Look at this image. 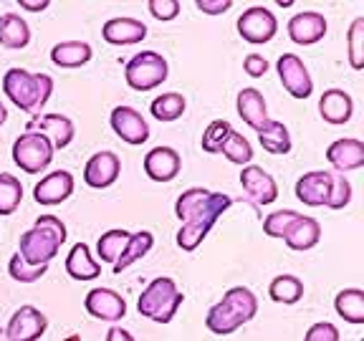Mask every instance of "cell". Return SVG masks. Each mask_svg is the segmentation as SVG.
Listing matches in <instances>:
<instances>
[{
    "label": "cell",
    "instance_id": "20",
    "mask_svg": "<svg viewBox=\"0 0 364 341\" xmlns=\"http://www.w3.org/2000/svg\"><path fill=\"white\" fill-rule=\"evenodd\" d=\"M326 159L339 175L364 167V142L362 139H336L326 147Z\"/></svg>",
    "mask_w": 364,
    "mask_h": 341
},
{
    "label": "cell",
    "instance_id": "5",
    "mask_svg": "<svg viewBox=\"0 0 364 341\" xmlns=\"http://www.w3.org/2000/svg\"><path fill=\"white\" fill-rule=\"evenodd\" d=\"M182 301H185V296L180 293L175 281L167 278V276H159L142 291L139 301H136V311L144 318L157 321V324H170L177 308L182 306Z\"/></svg>",
    "mask_w": 364,
    "mask_h": 341
},
{
    "label": "cell",
    "instance_id": "9",
    "mask_svg": "<svg viewBox=\"0 0 364 341\" xmlns=\"http://www.w3.org/2000/svg\"><path fill=\"white\" fill-rule=\"evenodd\" d=\"M276 71H279V79L284 84V89L289 91L294 99H309L314 91V81L309 76V68L304 66V61L294 53H284V56L276 61Z\"/></svg>",
    "mask_w": 364,
    "mask_h": 341
},
{
    "label": "cell",
    "instance_id": "10",
    "mask_svg": "<svg viewBox=\"0 0 364 341\" xmlns=\"http://www.w3.org/2000/svg\"><path fill=\"white\" fill-rule=\"evenodd\" d=\"M26 131H36V134H43L48 142H51L53 152L56 149H66L68 144L74 142V121L63 117V114H41L26 124Z\"/></svg>",
    "mask_w": 364,
    "mask_h": 341
},
{
    "label": "cell",
    "instance_id": "22",
    "mask_svg": "<svg viewBox=\"0 0 364 341\" xmlns=\"http://www.w3.org/2000/svg\"><path fill=\"white\" fill-rule=\"evenodd\" d=\"M318 114L329 124H347L354 114V99L344 89H326L318 99Z\"/></svg>",
    "mask_w": 364,
    "mask_h": 341
},
{
    "label": "cell",
    "instance_id": "43",
    "mask_svg": "<svg viewBox=\"0 0 364 341\" xmlns=\"http://www.w3.org/2000/svg\"><path fill=\"white\" fill-rule=\"evenodd\" d=\"M268 68H271V63H268L263 56H258V53H248V56L243 58V71L248 76H253V79H261V76H266Z\"/></svg>",
    "mask_w": 364,
    "mask_h": 341
},
{
    "label": "cell",
    "instance_id": "47",
    "mask_svg": "<svg viewBox=\"0 0 364 341\" xmlns=\"http://www.w3.org/2000/svg\"><path fill=\"white\" fill-rule=\"evenodd\" d=\"M6 119H8V112L3 107V102H0V124H6Z\"/></svg>",
    "mask_w": 364,
    "mask_h": 341
},
{
    "label": "cell",
    "instance_id": "12",
    "mask_svg": "<svg viewBox=\"0 0 364 341\" xmlns=\"http://www.w3.org/2000/svg\"><path fill=\"white\" fill-rule=\"evenodd\" d=\"M48 329V318L36 306H21L6 326L8 341H38Z\"/></svg>",
    "mask_w": 364,
    "mask_h": 341
},
{
    "label": "cell",
    "instance_id": "1",
    "mask_svg": "<svg viewBox=\"0 0 364 341\" xmlns=\"http://www.w3.org/2000/svg\"><path fill=\"white\" fill-rule=\"evenodd\" d=\"M258 313V298L256 293L245 286H233L228 288L225 296L215 306H210L208 316H205V326L218 336H228L238 331L243 324H248L250 318H256Z\"/></svg>",
    "mask_w": 364,
    "mask_h": 341
},
{
    "label": "cell",
    "instance_id": "3",
    "mask_svg": "<svg viewBox=\"0 0 364 341\" xmlns=\"http://www.w3.org/2000/svg\"><path fill=\"white\" fill-rule=\"evenodd\" d=\"M233 205V197L225 193H208L193 210H188V215L182 217V225L177 230V245L185 253H193L213 230V225L218 222V217Z\"/></svg>",
    "mask_w": 364,
    "mask_h": 341
},
{
    "label": "cell",
    "instance_id": "31",
    "mask_svg": "<svg viewBox=\"0 0 364 341\" xmlns=\"http://www.w3.org/2000/svg\"><path fill=\"white\" fill-rule=\"evenodd\" d=\"M154 245V235L149 233V230H139V233H132L129 243H127L124 253H122V258L117 263H114V273L119 276L122 271H127V268L132 266V263H136L139 258H144L152 250Z\"/></svg>",
    "mask_w": 364,
    "mask_h": 341
},
{
    "label": "cell",
    "instance_id": "21",
    "mask_svg": "<svg viewBox=\"0 0 364 341\" xmlns=\"http://www.w3.org/2000/svg\"><path fill=\"white\" fill-rule=\"evenodd\" d=\"M102 38L112 45H134L147 38V26L136 18H109L102 28Z\"/></svg>",
    "mask_w": 364,
    "mask_h": 341
},
{
    "label": "cell",
    "instance_id": "24",
    "mask_svg": "<svg viewBox=\"0 0 364 341\" xmlns=\"http://www.w3.org/2000/svg\"><path fill=\"white\" fill-rule=\"evenodd\" d=\"M66 273L74 281H94L102 276V263L91 256V248L86 243H76L68 250Z\"/></svg>",
    "mask_w": 364,
    "mask_h": 341
},
{
    "label": "cell",
    "instance_id": "7",
    "mask_svg": "<svg viewBox=\"0 0 364 341\" xmlns=\"http://www.w3.org/2000/svg\"><path fill=\"white\" fill-rule=\"evenodd\" d=\"M53 147L43 134L36 131H23L13 142V162L28 175H41L46 167L51 165Z\"/></svg>",
    "mask_w": 364,
    "mask_h": 341
},
{
    "label": "cell",
    "instance_id": "36",
    "mask_svg": "<svg viewBox=\"0 0 364 341\" xmlns=\"http://www.w3.org/2000/svg\"><path fill=\"white\" fill-rule=\"evenodd\" d=\"M233 134V126H230V121H225V119H215V121H210L208 124V129H205V134H203V149L208 154H220V149H223V144L228 142V136Z\"/></svg>",
    "mask_w": 364,
    "mask_h": 341
},
{
    "label": "cell",
    "instance_id": "23",
    "mask_svg": "<svg viewBox=\"0 0 364 341\" xmlns=\"http://www.w3.org/2000/svg\"><path fill=\"white\" fill-rule=\"evenodd\" d=\"M235 109H238V117L250 126V129H261L268 121V109L266 99L258 89L248 86V89H240L238 99H235Z\"/></svg>",
    "mask_w": 364,
    "mask_h": 341
},
{
    "label": "cell",
    "instance_id": "17",
    "mask_svg": "<svg viewBox=\"0 0 364 341\" xmlns=\"http://www.w3.org/2000/svg\"><path fill=\"white\" fill-rule=\"evenodd\" d=\"M74 193V175L68 170H56L46 175L33 188V197L38 205H61Z\"/></svg>",
    "mask_w": 364,
    "mask_h": 341
},
{
    "label": "cell",
    "instance_id": "29",
    "mask_svg": "<svg viewBox=\"0 0 364 341\" xmlns=\"http://www.w3.org/2000/svg\"><path fill=\"white\" fill-rule=\"evenodd\" d=\"M334 308L349 324H364V291L362 288H344L336 293Z\"/></svg>",
    "mask_w": 364,
    "mask_h": 341
},
{
    "label": "cell",
    "instance_id": "46",
    "mask_svg": "<svg viewBox=\"0 0 364 341\" xmlns=\"http://www.w3.org/2000/svg\"><path fill=\"white\" fill-rule=\"evenodd\" d=\"M51 6L48 0H41V3H31V0H21V8L23 11H31V13H41V11H46V8Z\"/></svg>",
    "mask_w": 364,
    "mask_h": 341
},
{
    "label": "cell",
    "instance_id": "39",
    "mask_svg": "<svg viewBox=\"0 0 364 341\" xmlns=\"http://www.w3.org/2000/svg\"><path fill=\"white\" fill-rule=\"evenodd\" d=\"M46 271H48V266H28L18 253H13L11 263H8V273H11V278H16L18 283H33L41 276H46Z\"/></svg>",
    "mask_w": 364,
    "mask_h": 341
},
{
    "label": "cell",
    "instance_id": "25",
    "mask_svg": "<svg viewBox=\"0 0 364 341\" xmlns=\"http://www.w3.org/2000/svg\"><path fill=\"white\" fill-rule=\"evenodd\" d=\"M318 240H321V225H318V220L306 215H299V220L284 235V243L291 250H311L318 245Z\"/></svg>",
    "mask_w": 364,
    "mask_h": 341
},
{
    "label": "cell",
    "instance_id": "33",
    "mask_svg": "<svg viewBox=\"0 0 364 341\" xmlns=\"http://www.w3.org/2000/svg\"><path fill=\"white\" fill-rule=\"evenodd\" d=\"M132 233H127V230H107V233L102 235V238L97 240V256L102 258V263H117L122 258V253H124L127 243H129Z\"/></svg>",
    "mask_w": 364,
    "mask_h": 341
},
{
    "label": "cell",
    "instance_id": "41",
    "mask_svg": "<svg viewBox=\"0 0 364 341\" xmlns=\"http://www.w3.org/2000/svg\"><path fill=\"white\" fill-rule=\"evenodd\" d=\"M149 13H152L157 21H175L180 16V0H149L147 3Z\"/></svg>",
    "mask_w": 364,
    "mask_h": 341
},
{
    "label": "cell",
    "instance_id": "28",
    "mask_svg": "<svg viewBox=\"0 0 364 341\" xmlns=\"http://www.w3.org/2000/svg\"><path fill=\"white\" fill-rule=\"evenodd\" d=\"M258 142H261V147L266 149L268 154H276V157L291 152L289 129H286V124H281V121H276V119H268L266 124L258 129Z\"/></svg>",
    "mask_w": 364,
    "mask_h": 341
},
{
    "label": "cell",
    "instance_id": "16",
    "mask_svg": "<svg viewBox=\"0 0 364 341\" xmlns=\"http://www.w3.org/2000/svg\"><path fill=\"white\" fill-rule=\"evenodd\" d=\"M326 36V18L316 11L296 13L289 21V38L299 45H314Z\"/></svg>",
    "mask_w": 364,
    "mask_h": 341
},
{
    "label": "cell",
    "instance_id": "42",
    "mask_svg": "<svg viewBox=\"0 0 364 341\" xmlns=\"http://www.w3.org/2000/svg\"><path fill=\"white\" fill-rule=\"evenodd\" d=\"M304 341H339V329L331 321H318L309 326Z\"/></svg>",
    "mask_w": 364,
    "mask_h": 341
},
{
    "label": "cell",
    "instance_id": "40",
    "mask_svg": "<svg viewBox=\"0 0 364 341\" xmlns=\"http://www.w3.org/2000/svg\"><path fill=\"white\" fill-rule=\"evenodd\" d=\"M349 202H352V185H349V180L344 175H334V172H331V193H329L326 207H331V210H344Z\"/></svg>",
    "mask_w": 364,
    "mask_h": 341
},
{
    "label": "cell",
    "instance_id": "27",
    "mask_svg": "<svg viewBox=\"0 0 364 341\" xmlns=\"http://www.w3.org/2000/svg\"><path fill=\"white\" fill-rule=\"evenodd\" d=\"M31 43V28L28 23L23 21L16 13H6L0 16V45L6 48H26Z\"/></svg>",
    "mask_w": 364,
    "mask_h": 341
},
{
    "label": "cell",
    "instance_id": "37",
    "mask_svg": "<svg viewBox=\"0 0 364 341\" xmlns=\"http://www.w3.org/2000/svg\"><path fill=\"white\" fill-rule=\"evenodd\" d=\"M347 45H349V66H352L354 71H362L364 68V18H354L352 21Z\"/></svg>",
    "mask_w": 364,
    "mask_h": 341
},
{
    "label": "cell",
    "instance_id": "6",
    "mask_svg": "<svg viewBox=\"0 0 364 341\" xmlns=\"http://www.w3.org/2000/svg\"><path fill=\"white\" fill-rule=\"evenodd\" d=\"M124 81L134 91H152L167 81V61L157 51H142L124 66Z\"/></svg>",
    "mask_w": 364,
    "mask_h": 341
},
{
    "label": "cell",
    "instance_id": "11",
    "mask_svg": "<svg viewBox=\"0 0 364 341\" xmlns=\"http://www.w3.org/2000/svg\"><path fill=\"white\" fill-rule=\"evenodd\" d=\"M109 121H112L114 134L119 136L122 142L132 144V147L144 144L149 139V124L144 121V117L136 112L134 107H124V104H122V107H114Z\"/></svg>",
    "mask_w": 364,
    "mask_h": 341
},
{
    "label": "cell",
    "instance_id": "34",
    "mask_svg": "<svg viewBox=\"0 0 364 341\" xmlns=\"http://www.w3.org/2000/svg\"><path fill=\"white\" fill-rule=\"evenodd\" d=\"M23 200V185L18 177L3 172L0 175V217H8L18 210Z\"/></svg>",
    "mask_w": 364,
    "mask_h": 341
},
{
    "label": "cell",
    "instance_id": "30",
    "mask_svg": "<svg viewBox=\"0 0 364 341\" xmlns=\"http://www.w3.org/2000/svg\"><path fill=\"white\" fill-rule=\"evenodd\" d=\"M268 296L271 301L284 303V306H294L304 298V283L301 278H296L291 273H284V276H276L268 286Z\"/></svg>",
    "mask_w": 364,
    "mask_h": 341
},
{
    "label": "cell",
    "instance_id": "2",
    "mask_svg": "<svg viewBox=\"0 0 364 341\" xmlns=\"http://www.w3.org/2000/svg\"><path fill=\"white\" fill-rule=\"evenodd\" d=\"M66 243V225L56 215H41L31 230L21 235L18 256L28 266H48Z\"/></svg>",
    "mask_w": 364,
    "mask_h": 341
},
{
    "label": "cell",
    "instance_id": "38",
    "mask_svg": "<svg viewBox=\"0 0 364 341\" xmlns=\"http://www.w3.org/2000/svg\"><path fill=\"white\" fill-rule=\"evenodd\" d=\"M299 215H301V212H296V210H276V212H271V215L263 220V233L271 235V238L284 240L286 230H289V227L299 220Z\"/></svg>",
    "mask_w": 364,
    "mask_h": 341
},
{
    "label": "cell",
    "instance_id": "48",
    "mask_svg": "<svg viewBox=\"0 0 364 341\" xmlns=\"http://www.w3.org/2000/svg\"><path fill=\"white\" fill-rule=\"evenodd\" d=\"M61 341H81V339H79V336L74 334V336H68V339H61Z\"/></svg>",
    "mask_w": 364,
    "mask_h": 341
},
{
    "label": "cell",
    "instance_id": "14",
    "mask_svg": "<svg viewBox=\"0 0 364 341\" xmlns=\"http://www.w3.org/2000/svg\"><path fill=\"white\" fill-rule=\"evenodd\" d=\"M84 308L99 321H119L127 313V301L114 288H91L84 298Z\"/></svg>",
    "mask_w": 364,
    "mask_h": 341
},
{
    "label": "cell",
    "instance_id": "32",
    "mask_svg": "<svg viewBox=\"0 0 364 341\" xmlns=\"http://www.w3.org/2000/svg\"><path fill=\"white\" fill-rule=\"evenodd\" d=\"M185 107H188V102H185L182 94L167 91V94H162V97H157L149 104V112H152V117L157 121H177L185 114Z\"/></svg>",
    "mask_w": 364,
    "mask_h": 341
},
{
    "label": "cell",
    "instance_id": "49",
    "mask_svg": "<svg viewBox=\"0 0 364 341\" xmlns=\"http://www.w3.org/2000/svg\"><path fill=\"white\" fill-rule=\"evenodd\" d=\"M0 341H8V336H6V331L0 329Z\"/></svg>",
    "mask_w": 364,
    "mask_h": 341
},
{
    "label": "cell",
    "instance_id": "8",
    "mask_svg": "<svg viewBox=\"0 0 364 341\" xmlns=\"http://www.w3.org/2000/svg\"><path fill=\"white\" fill-rule=\"evenodd\" d=\"M276 31H279V21H276V16L263 6L248 8V11H243V16L238 18V33H240V38L248 40V43H256V45L268 43V40L276 36Z\"/></svg>",
    "mask_w": 364,
    "mask_h": 341
},
{
    "label": "cell",
    "instance_id": "44",
    "mask_svg": "<svg viewBox=\"0 0 364 341\" xmlns=\"http://www.w3.org/2000/svg\"><path fill=\"white\" fill-rule=\"evenodd\" d=\"M195 6H198V11H203L205 16H223L225 11L233 8V0H198Z\"/></svg>",
    "mask_w": 364,
    "mask_h": 341
},
{
    "label": "cell",
    "instance_id": "45",
    "mask_svg": "<svg viewBox=\"0 0 364 341\" xmlns=\"http://www.w3.org/2000/svg\"><path fill=\"white\" fill-rule=\"evenodd\" d=\"M107 341H134V336L127 329H122V326H112L107 334Z\"/></svg>",
    "mask_w": 364,
    "mask_h": 341
},
{
    "label": "cell",
    "instance_id": "19",
    "mask_svg": "<svg viewBox=\"0 0 364 341\" xmlns=\"http://www.w3.org/2000/svg\"><path fill=\"white\" fill-rule=\"evenodd\" d=\"M182 159L172 147H154L144 157V172L152 182H170L180 175Z\"/></svg>",
    "mask_w": 364,
    "mask_h": 341
},
{
    "label": "cell",
    "instance_id": "18",
    "mask_svg": "<svg viewBox=\"0 0 364 341\" xmlns=\"http://www.w3.org/2000/svg\"><path fill=\"white\" fill-rule=\"evenodd\" d=\"M240 185H243V190L256 200L258 205H271L279 200V185H276V180L258 165L243 167V172H240Z\"/></svg>",
    "mask_w": 364,
    "mask_h": 341
},
{
    "label": "cell",
    "instance_id": "15",
    "mask_svg": "<svg viewBox=\"0 0 364 341\" xmlns=\"http://www.w3.org/2000/svg\"><path fill=\"white\" fill-rule=\"evenodd\" d=\"M296 200L309 207H324L329 202V193H331V172L326 170H314L306 175L299 177L296 182Z\"/></svg>",
    "mask_w": 364,
    "mask_h": 341
},
{
    "label": "cell",
    "instance_id": "26",
    "mask_svg": "<svg viewBox=\"0 0 364 341\" xmlns=\"http://www.w3.org/2000/svg\"><path fill=\"white\" fill-rule=\"evenodd\" d=\"M94 51L86 40H63L51 48V61L58 68H81L91 61Z\"/></svg>",
    "mask_w": 364,
    "mask_h": 341
},
{
    "label": "cell",
    "instance_id": "13",
    "mask_svg": "<svg viewBox=\"0 0 364 341\" xmlns=\"http://www.w3.org/2000/svg\"><path fill=\"white\" fill-rule=\"evenodd\" d=\"M122 159L114 152H97L84 167V182L94 190H107L119 180Z\"/></svg>",
    "mask_w": 364,
    "mask_h": 341
},
{
    "label": "cell",
    "instance_id": "4",
    "mask_svg": "<svg viewBox=\"0 0 364 341\" xmlns=\"http://www.w3.org/2000/svg\"><path fill=\"white\" fill-rule=\"evenodd\" d=\"M3 91L21 112L41 117L53 94V79L48 74H31L26 68H8L3 76Z\"/></svg>",
    "mask_w": 364,
    "mask_h": 341
},
{
    "label": "cell",
    "instance_id": "35",
    "mask_svg": "<svg viewBox=\"0 0 364 341\" xmlns=\"http://www.w3.org/2000/svg\"><path fill=\"white\" fill-rule=\"evenodd\" d=\"M220 154L228 159V162H233V165L248 167L250 159H253V147H250V142L240 134V131L233 129V134L228 136V142L223 144Z\"/></svg>",
    "mask_w": 364,
    "mask_h": 341
}]
</instances>
